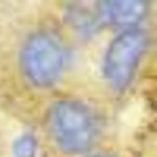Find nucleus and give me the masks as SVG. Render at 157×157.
I'll return each mask as SVG.
<instances>
[{
  "label": "nucleus",
  "mask_w": 157,
  "mask_h": 157,
  "mask_svg": "<svg viewBox=\"0 0 157 157\" xmlns=\"http://www.w3.org/2000/svg\"><path fill=\"white\" fill-rule=\"evenodd\" d=\"M48 124L56 143L68 153H83L97 137V120L84 103L61 100L53 105Z\"/></svg>",
  "instance_id": "1"
},
{
  "label": "nucleus",
  "mask_w": 157,
  "mask_h": 157,
  "mask_svg": "<svg viewBox=\"0 0 157 157\" xmlns=\"http://www.w3.org/2000/svg\"><path fill=\"white\" fill-rule=\"evenodd\" d=\"M93 157H113V156L107 155V154H100V155H96V156H93Z\"/></svg>",
  "instance_id": "6"
},
{
  "label": "nucleus",
  "mask_w": 157,
  "mask_h": 157,
  "mask_svg": "<svg viewBox=\"0 0 157 157\" xmlns=\"http://www.w3.org/2000/svg\"><path fill=\"white\" fill-rule=\"evenodd\" d=\"M147 45V36L139 28H129L110 44L105 57V75L112 86L124 88L130 83Z\"/></svg>",
  "instance_id": "3"
},
{
  "label": "nucleus",
  "mask_w": 157,
  "mask_h": 157,
  "mask_svg": "<svg viewBox=\"0 0 157 157\" xmlns=\"http://www.w3.org/2000/svg\"><path fill=\"white\" fill-rule=\"evenodd\" d=\"M37 150V142L31 136H23L14 145V154L16 157H33Z\"/></svg>",
  "instance_id": "5"
},
{
  "label": "nucleus",
  "mask_w": 157,
  "mask_h": 157,
  "mask_svg": "<svg viewBox=\"0 0 157 157\" xmlns=\"http://www.w3.org/2000/svg\"><path fill=\"white\" fill-rule=\"evenodd\" d=\"M23 69L35 85L46 87L58 80L65 65L61 44L48 33L33 35L22 52Z\"/></svg>",
  "instance_id": "2"
},
{
  "label": "nucleus",
  "mask_w": 157,
  "mask_h": 157,
  "mask_svg": "<svg viewBox=\"0 0 157 157\" xmlns=\"http://www.w3.org/2000/svg\"><path fill=\"white\" fill-rule=\"evenodd\" d=\"M148 5L142 0H115L102 3L101 15L118 26H132L147 13Z\"/></svg>",
  "instance_id": "4"
}]
</instances>
